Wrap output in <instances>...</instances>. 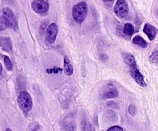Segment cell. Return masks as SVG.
I'll return each instance as SVG.
<instances>
[{
  "label": "cell",
  "mask_w": 158,
  "mask_h": 131,
  "mask_svg": "<svg viewBox=\"0 0 158 131\" xmlns=\"http://www.w3.org/2000/svg\"><path fill=\"white\" fill-rule=\"evenodd\" d=\"M87 15V4L85 2L77 3L73 7L72 15L74 21L77 23L83 22Z\"/></svg>",
  "instance_id": "obj_1"
},
{
  "label": "cell",
  "mask_w": 158,
  "mask_h": 131,
  "mask_svg": "<svg viewBox=\"0 0 158 131\" xmlns=\"http://www.w3.org/2000/svg\"><path fill=\"white\" fill-rule=\"evenodd\" d=\"M18 103L20 108L25 112H29L32 108V99L26 91H22L18 96Z\"/></svg>",
  "instance_id": "obj_2"
},
{
  "label": "cell",
  "mask_w": 158,
  "mask_h": 131,
  "mask_svg": "<svg viewBox=\"0 0 158 131\" xmlns=\"http://www.w3.org/2000/svg\"><path fill=\"white\" fill-rule=\"evenodd\" d=\"M116 15L120 18H124L129 12L128 4L125 0H117L114 7Z\"/></svg>",
  "instance_id": "obj_3"
},
{
  "label": "cell",
  "mask_w": 158,
  "mask_h": 131,
  "mask_svg": "<svg viewBox=\"0 0 158 131\" xmlns=\"http://www.w3.org/2000/svg\"><path fill=\"white\" fill-rule=\"evenodd\" d=\"M2 12L3 16L6 18L9 27L12 28L14 30H17L18 29V24H17L16 18H15L12 11L9 8H5V9H3Z\"/></svg>",
  "instance_id": "obj_4"
},
{
  "label": "cell",
  "mask_w": 158,
  "mask_h": 131,
  "mask_svg": "<svg viewBox=\"0 0 158 131\" xmlns=\"http://www.w3.org/2000/svg\"><path fill=\"white\" fill-rule=\"evenodd\" d=\"M57 33H58V26L56 23H52L48 26L46 29V39L48 43L52 44L56 38Z\"/></svg>",
  "instance_id": "obj_5"
},
{
  "label": "cell",
  "mask_w": 158,
  "mask_h": 131,
  "mask_svg": "<svg viewBox=\"0 0 158 131\" xmlns=\"http://www.w3.org/2000/svg\"><path fill=\"white\" fill-rule=\"evenodd\" d=\"M32 8L38 14H44L49 9V4L44 0H35L32 3Z\"/></svg>",
  "instance_id": "obj_6"
},
{
  "label": "cell",
  "mask_w": 158,
  "mask_h": 131,
  "mask_svg": "<svg viewBox=\"0 0 158 131\" xmlns=\"http://www.w3.org/2000/svg\"><path fill=\"white\" fill-rule=\"evenodd\" d=\"M130 73H131L132 78L135 80V81L139 85L142 86V87H146L147 84L144 81V77L140 73V71L137 69V67H130Z\"/></svg>",
  "instance_id": "obj_7"
},
{
  "label": "cell",
  "mask_w": 158,
  "mask_h": 131,
  "mask_svg": "<svg viewBox=\"0 0 158 131\" xmlns=\"http://www.w3.org/2000/svg\"><path fill=\"white\" fill-rule=\"evenodd\" d=\"M143 32L148 35V38L151 41H153L157 34V29L153 25H151L146 24L144 25V28H143Z\"/></svg>",
  "instance_id": "obj_8"
},
{
  "label": "cell",
  "mask_w": 158,
  "mask_h": 131,
  "mask_svg": "<svg viewBox=\"0 0 158 131\" xmlns=\"http://www.w3.org/2000/svg\"><path fill=\"white\" fill-rule=\"evenodd\" d=\"M0 45L2 48L3 50L6 52H11L12 51V42L10 38L8 37H3L0 38Z\"/></svg>",
  "instance_id": "obj_9"
},
{
  "label": "cell",
  "mask_w": 158,
  "mask_h": 131,
  "mask_svg": "<svg viewBox=\"0 0 158 131\" xmlns=\"http://www.w3.org/2000/svg\"><path fill=\"white\" fill-rule=\"evenodd\" d=\"M117 96H118V92H117V90H116L115 88L109 89L106 92H104V94H103V98H105V99L114 98Z\"/></svg>",
  "instance_id": "obj_10"
},
{
  "label": "cell",
  "mask_w": 158,
  "mask_h": 131,
  "mask_svg": "<svg viewBox=\"0 0 158 131\" xmlns=\"http://www.w3.org/2000/svg\"><path fill=\"white\" fill-rule=\"evenodd\" d=\"M124 61L125 62L130 66V67H136V65H137V64H136L135 58H134L132 55H131V54H127V55H125Z\"/></svg>",
  "instance_id": "obj_11"
},
{
  "label": "cell",
  "mask_w": 158,
  "mask_h": 131,
  "mask_svg": "<svg viewBox=\"0 0 158 131\" xmlns=\"http://www.w3.org/2000/svg\"><path fill=\"white\" fill-rule=\"evenodd\" d=\"M64 71L66 75L68 76H70L73 72V67L72 64L69 62L67 58H64Z\"/></svg>",
  "instance_id": "obj_12"
},
{
  "label": "cell",
  "mask_w": 158,
  "mask_h": 131,
  "mask_svg": "<svg viewBox=\"0 0 158 131\" xmlns=\"http://www.w3.org/2000/svg\"><path fill=\"white\" fill-rule=\"evenodd\" d=\"M133 42L135 44H137V45L140 46L142 48H146L148 46L147 41L142 37L139 36V35H137V36H135L133 38Z\"/></svg>",
  "instance_id": "obj_13"
},
{
  "label": "cell",
  "mask_w": 158,
  "mask_h": 131,
  "mask_svg": "<svg viewBox=\"0 0 158 131\" xmlns=\"http://www.w3.org/2000/svg\"><path fill=\"white\" fill-rule=\"evenodd\" d=\"M123 32L127 35H132L134 32V27L131 23H127L125 24L123 28Z\"/></svg>",
  "instance_id": "obj_14"
},
{
  "label": "cell",
  "mask_w": 158,
  "mask_h": 131,
  "mask_svg": "<svg viewBox=\"0 0 158 131\" xmlns=\"http://www.w3.org/2000/svg\"><path fill=\"white\" fill-rule=\"evenodd\" d=\"M63 128L65 131H73L75 130V125L73 123L67 122L63 124Z\"/></svg>",
  "instance_id": "obj_15"
},
{
  "label": "cell",
  "mask_w": 158,
  "mask_h": 131,
  "mask_svg": "<svg viewBox=\"0 0 158 131\" xmlns=\"http://www.w3.org/2000/svg\"><path fill=\"white\" fill-rule=\"evenodd\" d=\"M8 27L9 25H8V23L4 16H0V32L6 30Z\"/></svg>",
  "instance_id": "obj_16"
},
{
  "label": "cell",
  "mask_w": 158,
  "mask_h": 131,
  "mask_svg": "<svg viewBox=\"0 0 158 131\" xmlns=\"http://www.w3.org/2000/svg\"><path fill=\"white\" fill-rule=\"evenodd\" d=\"M82 130L83 131H94L93 126L89 122L83 121L82 124Z\"/></svg>",
  "instance_id": "obj_17"
},
{
  "label": "cell",
  "mask_w": 158,
  "mask_h": 131,
  "mask_svg": "<svg viewBox=\"0 0 158 131\" xmlns=\"http://www.w3.org/2000/svg\"><path fill=\"white\" fill-rule=\"evenodd\" d=\"M150 61L154 64H158V50L155 51L151 54V57H150Z\"/></svg>",
  "instance_id": "obj_18"
},
{
  "label": "cell",
  "mask_w": 158,
  "mask_h": 131,
  "mask_svg": "<svg viewBox=\"0 0 158 131\" xmlns=\"http://www.w3.org/2000/svg\"><path fill=\"white\" fill-rule=\"evenodd\" d=\"M4 63H5V65H6V68H7L8 70H9V71L12 70V62H11L10 59H9V58L8 56L4 57Z\"/></svg>",
  "instance_id": "obj_19"
},
{
  "label": "cell",
  "mask_w": 158,
  "mask_h": 131,
  "mask_svg": "<svg viewBox=\"0 0 158 131\" xmlns=\"http://www.w3.org/2000/svg\"><path fill=\"white\" fill-rule=\"evenodd\" d=\"M128 110H129V113L131 114L132 116H134V115L136 114V113H137V108H136V107L134 105V104L130 105L129 108H128Z\"/></svg>",
  "instance_id": "obj_20"
},
{
  "label": "cell",
  "mask_w": 158,
  "mask_h": 131,
  "mask_svg": "<svg viewBox=\"0 0 158 131\" xmlns=\"http://www.w3.org/2000/svg\"><path fill=\"white\" fill-rule=\"evenodd\" d=\"M30 131H40V125L38 124H33V125L31 127Z\"/></svg>",
  "instance_id": "obj_21"
},
{
  "label": "cell",
  "mask_w": 158,
  "mask_h": 131,
  "mask_svg": "<svg viewBox=\"0 0 158 131\" xmlns=\"http://www.w3.org/2000/svg\"><path fill=\"white\" fill-rule=\"evenodd\" d=\"M107 131H123V129L120 127H117V126H114V127H110V128L108 129Z\"/></svg>",
  "instance_id": "obj_22"
},
{
  "label": "cell",
  "mask_w": 158,
  "mask_h": 131,
  "mask_svg": "<svg viewBox=\"0 0 158 131\" xmlns=\"http://www.w3.org/2000/svg\"><path fill=\"white\" fill-rule=\"evenodd\" d=\"M100 59H102V58H103V61H106V60L108 59V58H107V56H106V55H100Z\"/></svg>",
  "instance_id": "obj_23"
},
{
  "label": "cell",
  "mask_w": 158,
  "mask_h": 131,
  "mask_svg": "<svg viewBox=\"0 0 158 131\" xmlns=\"http://www.w3.org/2000/svg\"><path fill=\"white\" fill-rule=\"evenodd\" d=\"M2 64L1 63H0V75H1L2 74Z\"/></svg>",
  "instance_id": "obj_24"
},
{
  "label": "cell",
  "mask_w": 158,
  "mask_h": 131,
  "mask_svg": "<svg viewBox=\"0 0 158 131\" xmlns=\"http://www.w3.org/2000/svg\"><path fill=\"white\" fill-rule=\"evenodd\" d=\"M103 1H105V2H110V1H113V0H103Z\"/></svg>",
  "instance_id": "obj_25"
},
{
  "label": "cell",
  "mask_w": 158,
  "mask_h": 131,
  "mask_svg": "<svg viewBox=\"0 0 158 131\" xmlns=\"http://www.w3.org/2000/svg\"><path fill=\"white\" fill-rule=\"evenodd\" d=\"M6 131H11V130H10V129H6Z\"/></svg>",
  "instance_id": "obj_26"
}]
</instances>
